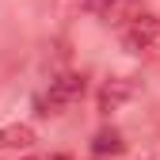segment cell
<instances>
[{
  "instance_id": "cell-1",
  "label": "cell",
  "mask_w": 160,
  "mask_h": 160,
  "mask_svg": "<svg viewBox=\"0 0 160 160\" xmlns=\"http://www.w3.org/2000/svg\"><path fill=\"white\" fill-rule=\"evenodd\" d=\"M122 42H126V50H133V53H141V50H149V46H160V19L137 12L130 23H126Z\"/></svg>"
},
{
  "instance_id": "cell-2",
  "label": "cell",
  "mask_w": 160,
  "mask_h": 160,
  "mask_svg": "<svg viewBox=\"0 0 160 160\" xmlns=\"http://www.w3.org/2000/svg\"><path fill=\"white\" fill-rule=\"evenodd\" d=\"M84 8L103 19V23H114V27H126L130 19L141 12V0H84Z\"/></svg>"
},
{
  "instance_id": "cell-3",
  "label": "cell",
  "mask_w": 160,
  "mask_h": 160,
  "mask_svg": "<svg viewBox=\"0 0 160 160\" xmlns=\"http://www.w3.org/2000/svg\"><path fill=\"white\" fill-rule=\"evenodd\" d=\"M80 95H84V76H80V72H61V76L50 84V99H46L50 111H46V114H53L57 107H65V103H76Z\"/></svg>"
},
{
  "instance_id": "cell-4",
  "label": "cell",
  "mask_w": 160,
  "mask_h": 160,
  "mask_svg": "<svg viewBox=\"0 0 160 160\" xmlns=\"http://www.w3.org/2000/svg\"><path fill=\"white\" fill-rule=\"evenodd\" d=\"M130 95H133V84L126 76H114V80L103 84V92H99V111H118Z\"/></svg>"
},
{
  "instance_id": "cell-5",
  "label": "cell",
  "mask_w": 160,
  "mask_h": 160,
  "mask_svg": "<svg viewBox=\"0 0 160 160\" xmlns=\"http://www.w3.org/2000/svg\"><path fill=\"white\" fill-rule=\"evenodd\" d=\"M38 141L34 130L23 122H12V126H0V149H31Z\"/></svg>"
},
{
  "instance_id": "cell-6",
  "label": "cell",
  "mask_w": 160,
  "mask_h": 160,
  "mask_svg": "<svg viewBox=\"0 0 160 160\" xmlns=\"http://www.w3.org/2000/svg\"><path fill=\"white\" fill-rule=\"evenodd\" d=\"M122 149H126V141H122L118 130H99V133L92 137V152H95V156H118Z\"/></svg>"
},
{
  "instance_id": "cell-7",
  "label": "cell",
  "mask_w": 160,
  "mask_h": 160,
  "mask_svg": "<svg viewBox=\"0 0 160 160\" xmlns=\"http://www.w3.org/2000/svg\"><path fill=\"white\" fill-rule=\"evenodd\" d=\"M46 160H72V156H65V152H53V156H46Z\"/></svg>"
},
{
  "instance_id": "cell-8",
  "label": "cell",
  "mask_w": 160,
  "mask_h": 160,
  "mask_svg": "<svg viewBox=\"0 0 160 160\" xmlns=\"http://www.w3.org/2000/svg\"><path fill=\"white\" fill-rule=\"evenodd\" d=\"M27 160H38V156H27Z\"/></svg>"
}]
</instances>
